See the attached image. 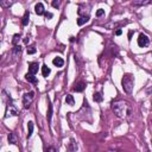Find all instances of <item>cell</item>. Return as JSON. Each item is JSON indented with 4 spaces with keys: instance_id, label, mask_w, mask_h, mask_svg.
<instances>
[{
    "instance_id": "7",
    "label": "cell",
    "mask_w": 152,
    "mask_h": 152,
    "mask_svg": "<svg viewBox=\"0 0 152 152\" xmlns=\"http://www.w3.org/2000/svg\"><path fill=\"white\" fill-rule=\"evenodd\" d=\"M38 63H36V62H32V63H30L29 64V74H32V75H36L37 72H38Z\"/></svg>"
},
{
    "instance_id": "11",
    "label": "cell",
    "mask_w": 152,
    "mask_h": 152,
    "mask_svg": "<svg viewBox=\"0 0 152 152\" xmlns=\"http://www.w3.org/2000/svg\"><path fill=\"white\" fill-rule=\"evenodd\" d=\"M25 80L26 81H29V82H31V83H37V77L34 75H32V74H26L25 75Z\"/></svg>"
},
{
    "instance_id": "26",
    "label": "cell",
    "mask_w": 152,
    "mask_h": 152,
    "mask_svg": "<svg viewBox=\"0 0 152 152\" xmlns=\"http://www.w3.org/2000/svg\"><path fill=\"white\" fill-rule=\"evenodd\" d=\"M52 17H53V14H52L51 12H45V18H46V19H51Z\"/></svg>"
},
{
    "instance_id": "1",
    "label": "cell",
    "mask_w": 152,
    "mask_h": 152,
    "mask_svg": "<svg viewBox=\"0 0 152 152\" xmlns=\"http://www.w3.org/2000/svg\"><path fill=\"white\" fill-rule=\"evenodd\" d=\"M112 110L120 119H128L133 114V108H132L131 103L127 101H124V100H119V101L114 102L112 105Z\"/></svg>"
},
{
    "instance_id": "17",
    "label": "cell",
    "mask_w": 152,
    "mask_h": 152,
    "mask_svg": "<svg viewBox=\"0 0 152 152\" xmlns=\"http://www.w3.org/2000/svg\"><path fill=\"white\" fill-rule=\"evenodd\" d=\"M50 68L48 67V65H42V74H43V76H44V77H48V76H49V74H50Z\"/></svg>"
},
{
    "instance_id": "24",
    "label": "cell",
    "mask_w": 152,
    "mask_h": 152,
    "mask_svg": "<svg viewBox=\"0 0 152 152\" xmlns=\"http://www.w3.org/2000/svg\"><path fill=\"white\" fill-rule=\"evenodd\" d=\"M102 15H105V10H102V8H100V10H98L96 11V17H102Z\"/></svg>"
},
{
    "instance_id": "20",
    "label": "cell",
    "mask_w": 152,
    "mask_h": 152,
    "mask_svg": "<svg viewBox=\"0 0 152 152\" xmlns=\"http://www.w3.org/2000/svg\"><path fill=\"white\" fill-rule=\"evenodd\" d=\"M19 41H20V34H14L13 36V39H12V44L15 46V45H19L18 43H19Z\"/></svg>"
},
{
    "instance_id": "12",
    "label": "cell",
    "mask_w": 152,
    "mask_h": 152,
    "mask_svg": "<svg viewBox=\"0 0 152 152\" xmlns=\"http://www.w3.org/2000/svg\"><path fill=\"white\" fill-rule=\"evenodd\" d=\"M88 22H89V15H83V17H80L77 19V24L80 26L83 25V24H86V23H88Z\"/></svg>"
},
{
    "instance_id": "6",
    "label": "cell",
    "mask_w": 152,
    "mask_h": 152,
    "mask_svg": "<svg viewBox=\"0 0 152 152\" xmlns=\"http://www.w3.org/2000/svg\"><path fill=\"white\" fill-rule=\"evenodd\" d=\"M34 12L38 14V15H42V14H45V10H44V5L42 3H38L36 4L34 6Z\"/></svg>"
},
{
    "instance_id": "29",
    "label": "cell",
    "mask_w": 152,
    "mask_h": 152,
    "mask_svg": "<svg viewBox=\"0 0 152 152\" xmlns=\"http://www.w3.org/2000/svg\"><path fill=\"white\" fill-rule=\"evenodd\" d=\"M121 33H122V30H121V29H118V30L115 31V34H117V36H120Z\"/></svg>"
},
{
    "instance_id": "9",
    "label": "cell",
    "mask_w": 152,
    "mask_h": 152,
    "mask_svg": "<svg viewBox=\"0 0 152 152\" xmlns=\"http://www.w3.org/2000/svg\"><path fill=\"white\" fill-rule=\"evenodd\" d=\"M52 63H53L55 67H58V68L64 65V61H63L62 57H55V58L52 60Z\"/></svg>"
},
{
    "instance_id": "18",
    "label": "cell",
    "mask_w": 152,
    "mask_h": 152,
    "mask_svg": "<svg viewBox=\"0 0 152 152\" xmlns=\"http://www.w3.org/2000/svg\"><path fill=\"white\" fill-rule=\"evenodd\" d=\"M102 99H103V98H102V94H101L100 91L94 94V101H95V102H101Z\"/></svg>"
},
{
    "instance_id": "23",
    "label": "cell",
    "mask_w": 152,
    "mask_h": 152,
    "mask_svg": "<svg viewBox=\"0 0 152 152\" xmlns=\"http://www.w3.org/2000/svg\"><path fill=\"white\" fill-rule=\"evenodd\" d=\"M147 4H150V1H134L133 6H141V5H147Z\"/></svg>"
},
{
    "instance_id": "16",
    "label": "cell",
    "mask_w": 152,
    "mask_h": 152,
    "mask_svg": "<svg viewBox=\"0 0 152 152\" xmlns=\"http://www.w3.org/2000/svg\"><path fill=\"white\" fill-rule=\"evenodd\" d=\"M65 102H67V105H69V106H74V105H75V100H74V98H72V95H70V94L67 95V96H65Z\"/></svg>"
},
{
    "instance_id": "3",
    "label": "cell",
    "mask_w": 152,
    "mask_h": 152,
    "mask_svg": "<svg viewBox=\"0 0 152 152\" xmlns=\"http://www.w3.org/2000/svg\"><path fill=\"white\" fill-rule=\"evenodd\" d=\"M33 99H34V91L31 90V91L25 93L24 96H23V105H24V107H25V108H29L30 105L32 103Z\"/></svg>"
},
{
    "instance_id": "8",
    "label": "cell",
    "mask_w": 152,
    "mask_h": 152,
    "mask_svg": "<svg viewBox=\"0 0 152 152\" xmlns=\"http://www.w3.org/2000/svg\"><path fill=\"white\" fill-rule=\"evenodd\" d=\"M22 53V46L20 45H15L12 48V56L14 57V58H18L19 56H20Z\"/></svg>"
},
{
    "instance_id": "2",
    "label": "cell",
    "mask_w": 152,
    "mask_h": 152,
    "mask_svg": "<svg viewBox=\"0 0 152 152\" xmlns=\"http://www.w3.org/2000/svg\"><path fill=\"white\" fill-rule=\"evenodd\" d=\"M121 86L125 93L127 95H131L133 91V87H134V76L132 74H125L121 80Z\"/></svg>"
},
{
    "instance_id": "25",
    "label": "cell",
    "mask_w": 152,
    "mask_h": 152,
    "mask_svg": "<svg viewBox=\"0 0 152 152\" xmlns=\"http://www.w3.org/2000/svg\"><path fill=\"white\" fill-rule=\"evenodd\" d=\"M34 52H36V49H34L33 46L27 48V53H29V55H32V53H34Z\"/></svg>"
},
{
    "instance_id": "13",
    "label": "cell",
    "mask_w": 152,
    "mask_h": 152,
    "mask_svg": "<svg viewBox=\"0 0 152 152\" xmlns=\"http://www.w3.org/2000/svg\"><path fill=\"white\" fill-rule=\"evenodd\" d=\"M84 88H86V83H84V82H79L74 87V90H75V91H83Z\"/></svg>"
},
{
    "instance_id": "21",
    "label": "cell",
    "mask_w": 152,
    "mask_h": 152,
    "mask_svg": "<svg viewBox=\"0 0 152 152\" xmlns=\"http://www.w3.org/2000/svg\"><path fill=\"white\" fill-rule=\"evenodd\" d=\"M51 118H52V105L49 102V110H48V121L51 122Z\"/></svg>"
},
{
    "instance_id": "30",
    "label": "cell",
    "mask_w": 152,
    "mask_h": 152,
    "mask_svg": "<svg viewBox=\"0 0 152 152\" xmlns=\"http://www.w3.org/2000/svg\"><path fill=\"white\" fill-rule=\"evenodd\" d=\"M133 33H134V31H132V30H131V31L128 32V39H129V41L132 39V38H131V37H132V34H133Z\"/></svg>"
},
{
    "instance_id": "14",
    "label": "cell",
    "mask_w": 152,
    "mask_h": 152,
    "mask_svg": "<svg viewBox=\"0 0 152 152\" xmlns=\"http://www.w3.org/2000/svg\"><path fill=\"white\" fill-rule=\"evenodd\" d=\"M32 133H33V122L29 121V124H27V139L31 138Z\"/></svg>"
},
{
    "instance_id": "27",
    "label": "cell",
    "mask_w": 152,
    "mask_h": 152,
    "mask_svg": "<svg viewBox=\"0 0 152 152\" xmlns=\"http://www.w3.org/2000/svg\"><path fill=\"white\" fill-rule=\"evenodd\" d=\"M60 4H61V3H60V1H57V0H53V1H52V6H53V7H58Z\"/></svg>"
},
{
    "instance_id": "28",
    "label": "cell",
    "mask_w": 152,
    "mask_h": 152,
    "mask_svg": "<svg viewBox=\"0 0 152 152\" xmlns=\"http://www.w3.org/2000/svg\"><path fill=\"white\" fill-rule=\"evenodd\" d=\"M45 152H56V150H55L53 146H50V147H48V148L45 150Z\"/></svg>"
},
{
    "instance_id": "4",
    "label": "cell",
    "mask_w": 152,
    "mask_h": 152,
    "mask_svg": "<svg viewBox=\"0 0 152 152\" xmlns=\"http://www.w3.org/2000/svg\"><path fill=\"white\" fill-rule=\"evenodd\" d=\"M17 115H19V110L15 108L14 105L8 103L7 107H6V112H5V117H4V118L6 119V118H8V117H17Z\"/></svg>"
},
{
    "instance_id": "5",
    "label": "cell",
    "mask_w": 152,
    "mask_h": 152,
    "mask_svg": "<svg viewBox=\"0 0 152 152\" xmlns=\"http://www.w3.org/2000/svg\"><path fill=\"white\" fill-rule=\"evenodd\" d=\"M150 44V38L145 33H140L138 37V45L140 48H146Z\"/></svg>"
},
{
    "instance_id": "10",
    "label": "cell",
    "mask_w": 152,
    "mask_h": 152,
    "mask_svg": "<svg viewBox=\"0 0 152 152\" xmlns=\"http://www.w3.org/2000/svg\"><path fill=\"white\" fill-rule=\"evenodd\" d=\"M8 143L13 144V145H15L18 143V138H17V134H15L14 132H11L10 134H8Z\"/></svg>"
},
{
    "instance_id": "15",
    "label": "cell",
    "mask_w": 152,
    "mask_h": 152,
    "mask_svg": "<svg viewBox=\"0 0 152 152\" xmlns=\"http://www.w3.org/2000/svg\"><path fill=\"white\" fill-rule=\"evenodd\" d=\"M68 150H69L70 152H74L75 150H77V145H76V143H75L74 139L70 140V143H69V145H68Z\"/></svg>"
},
{
    "instance_id": "22",
    "label": "cell",
    "mask_w": 152,
    "mask_h": 152,
    "mask_svg": "<svg viewBox=\"0 0 152 152\" xmlns=\"http://www.w3.org/2000/svg\"><path fill=\"white\" fill-rule=\"evenodd\" d=\"M12 5V1H10V0H4V1H0V6L3 7H10Z\"/></svg>"
},
{
    "instance_id": "19",
    "label": "cell",
    "mask_w": 152,
    "mask_h": 152,
    "mask_svg": "<svg viewBox=\"0 0 152 152\" xmlns=\"http://www.w3.org/2000/svg\"><path fill=\"white\" fill-rule=\"evenodd\" d=\"M29 18H30V13H29V11H26L24 17H23V25L24 26H26L29 24Z\"/></svg>"
}]
</instances>
